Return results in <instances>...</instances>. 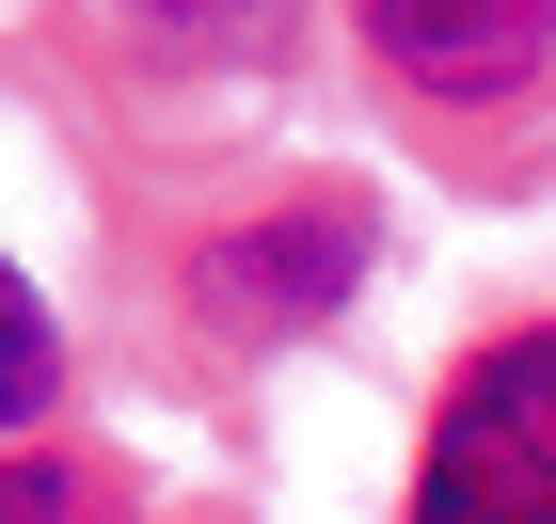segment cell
<instances>
[{
	"mask_svg": "<svg viewBox=\"0 0 556 524\" xmlns=\"http://www.w3.org/2000/svg\"><path fill=\"white\" fill-rule=\"evenodd\" d=\"M414 509H445V524L462 509H556V334H509L445 382V413L414 445Z\"/></svg>",
	"mask_w": 556,
	"mask_h": 524,
	"instance_id": "6da1fadb",
	"label": "cell"
},
{
	"mask_svg": "<svg viewBox=\"0 0 556 524\" xmlns=\"http://www.w3.org/2000/svg\"><path fill=\"white\" fill-rule=\"evenodd\" d=\"M128 33L160 64H270L287 48V0H128Z\"/></svg>",
	"mask_w": 556,
	"mask_h": 524,
	"instance_id": "277c9868",
	"label": "cell"
},
{
	"mask_svg": "<svg viewBox=\"0 0 556 524\" xmlns=\"http://www.w3.org/2000/svg\"><path fill=\"white\" fill-rule=\"evenodd\" d=\"M0 509H33V524H48V509H96V493L64 477V461H0Z\"/></svg>",
	"mask_w": 556,
	"mask_h": 524,
	"instance_id": "8992f818",
	"label": "cell"
},
{
	"mask_svg": "<svg viewBox=\"0 0 556 524\" xmlns=\"http://www.w3.org/2000/svg\"><path fill=\"white\" fill-rule=\"evenodd\" d=\"M48 382H64V349H48V303L16 286V270H0V430H16Z\"/></svg>",
	"mask_w": 556,
	"mask_h": 524,
	"instance_id": "5b68a950",
	"label": "cell"
},
{
	"mask_svg": "<svg viewBox=\"0 0 556 524\" xmlns=\"http://www.w3.org/2000/svg\"><path fill=\"white\" fill-rule=\"evenodd\" d=\"M350 286H366V207H287V222H239V239H207V270H191V303L223 318V334H302V318H334Z\"/></svg>",
	"mask_w": 556,
	"mask_h": 524,
	"instance_id": "7a4b0ae2",
	"label": "cell"
},
{
	"mask_svg": "<svg viewBox=\"0 0 556 524\" xmlns=\"http://www.w3.org/2000/svg\"><path fill=\"white\" fill-rule=\"evenodd\" d=\"M350 16H366V48H382L414 95H445V112L525 95L556 64V0H350Z\"/></svg>",
	"mask_w": 556,
	"mask_h": 524,
	"instance_id": "3957f363",
	"label": "cell"
}]
</instances>
